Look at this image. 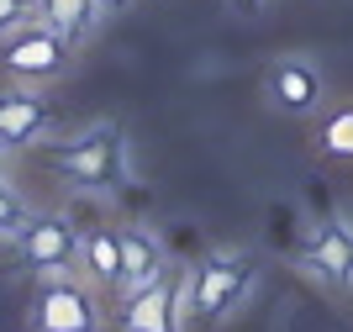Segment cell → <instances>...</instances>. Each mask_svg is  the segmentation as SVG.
I'll return each instance as SVG.
<instances>
[{
    "mask_svg": "<svg viewBox=\"0 0 353 332\" xmlns=\"http://www.w3.org/2000/svg\"><path fill=\"white\" fill-rule=\"evenodd\" d=\"M48 132V101L37 90H11L0 95V143L6 148H27L32 137Z\"/></svg>",
    "mask_w": 353,
    "mask_h": 332,
    "instance_id": "8",
    "label": "cell"
},
{
    "mask_svg": "<svg viewBox=\"0 0 353 332\" xmlns=\"http://www.w3.org/2000/svg\"><path fill=\"white\" fill-rule=\"evenodd\" d=\"M243 264L237 259H211L201 269H190V301H195V322H216L227 306L237 301V290H243Z\"/></svg>",
    "mask_w": 353,
    "mask_h": 332,
    "instance_id": "5",
    "label": "cell"
},
{
    "mask_svg": "<svg viewBox=\"0 0 353 332\" xmlns=\"http://www.w3.org/2000/svg\"><path fill=\"white\" fill-rule=\"evenodd\" d=\"M163 264H159V248L148 243L143 232H121V290L132 295V290H143L148 280H159Z\"/></svg>",
    "mask_w": 353,
    "mask_h": 332,
    "instance_id": "12",
    "label": "cell"
},
{
    "mask_svg": "<svg viewBox=\"0 0 353 332\" xmlns=\"http://www.w3.org/2000/svg\"><path fill=\"white\" fill-rule=\"evenodd\" d=\"M37 301H32V332H95L101 306L74 275H37Z\"/></svg>",
    "mask_w": 353,
    "mask_h": 332,
    "instance_id": "2",
    "label": "cell"
},
{
    "mask_svg": "<svg viewBox=\"0 0 353 332\" xmlns=\"http://www.w3.org/2000/svg\"><path fill=\"white\" fill-rule=\"evenodd\" d=\"M316 153L332 164H353V101L322 106V116H316Z\"/></svg>",
    "mask_w": 353,
    "mask_h": 332,
    "instance_id": "11",
    "label": "cell"
},
{
    "mask_svg": "<svg viewBox=\"0 0 353 332\" xmlns=\"http://www.w3.org/2000/svg\"><path fill=\"white\" fill-rule=\"evenodd\" d=\"M79 264L95 285H121V232L117 227H95L79 237Z\"/></svg>",
    "mask_w": 353,
    "mask_h": 332,
    "instance_id": "10",
    "label": "cell"
},
{
    "mask_svg": "<svg viewBox=\"0 0 353 332\" xmlns=\"http://www.w3.org/2000/svg\"><path fill=\"white\" fill-rule=\"evenodd\" d=\"M174 280L179 275H159V280H148L143 290H132L117 327L121 332H169V322H174Z\"/></svg>",
    "mask_w": 353,
    "mask_h": 332,
    "instance_id": "7",
    "label": "cell"
},
{
    "mask_svg": "<svg viewBox=\"0 0 353 332\" xmlns=\"http://www.w3.org/2000/svg\"><path fill=\"white\" fill-rule=\"evenodd\" d=\"M0 153H6V143H0Z\"/></svg>",
    "mask_w": 353,
    "mask_h": 332,
    "instance_id": "16",
    "label": "cell"
},
{
    "mask_svg": "<svg viewBox=\"0 0 353 332\" xmlns=\"http://www.w3.org/2000/svg\"><path fill=\"white\" fill-rule=\"evenodd\" d=\"M95 11H101V0H37V16H43L53 32H63L69 43H79V37L95 27Z\"/></svg>",
    "mask_w": 353,
    "mask_h": 332,
    "instance_id": "13",
    "label": "cell"
},
{
    "mask_svg": "<svg viewBox=\"0 0 353 332\" xmlns=\"http://www.w3.org/2000/svg\"><path fill=\"white\" fill-rule=\"evenodd\" d=\"M301 264H306L311 280H322V285H353V232L348 227L316 232V243H311V253Z\"/></svg>",
    "mask_w": 353,
    "mask_h": 332,
    "instance_id": "9",
    "label": "cell"
},
{
    "mask_svg": "<svg viewBox=\"0 0 353 332\" xmlns=\"http://www.w3.org/2000/svg\"><path fill=\"white\" fill-rule=\"evenodd\" d=\"M21 264L37 269V275H69L79 264V232L69 227L63 217H37L21 227Z\"/></svg>",
    "mask_w": 353,
    "mask_h": 332,
    "instance_id": "4",
    "label": "cell"
},
{
    "mask_svg": "<svg viewBox=\"0 0 353 332\" xmlns=\"http://www.w3.org/2000/svg\"><path fill=\"white\" fill-rule=\"evenodd\" d=\"M117 132H90V137H79V143L59 148V174L63 179H74V185H105L111 174H117Z\"/></svg>",
    "mask_w": 353,
    "mask_h": 332,
    "instance_id": "6",
    "label": "cell"
},
{
    "mask_svg": "<svg viewBox=\"0 0 353 332\" xmlns=\"http://www.w3.org/2000/svg\"><path fill=\"white\" fill-rule=\"evenodd\" d=\"M264 95L280 116H322L327 79L311 58H274V69L264 79Z\"/></svg>",
    "mask_w": 353,
    "mask_h": 332,
    "instance_id": "3",
    "label": "cell"
},
{
    "mask_svg": "<svg viewBox=\"0 0 353 332\" xmlns=\"http://www.w3.org/2000/svg\"><path fill=\"white\" fill-rule=\"evenodd\" d=\"M69 37L53 32L43 16H27L21 27L6 32V69H11L16 85H48V79H59L63 64H69Z\"/></svg>",
    "mask_w": 353,
    "mask_h": 332,
    "instance_id": "1",
    "label": "cell"
},
{
    "mask_svg": "<svg viewBox=\"0 0 353 332\" xmlns=\"http://www.w3.org/2000/svg\"><path fill=\"white\" fill-rule=\"evenodd\" d=\"M27 222H32V217L21 211V201L0 185V237H16V243H21V227H27Z\"/></svg>",
    "mask_w": 353,
    "mask_h": 332,
    "instance_id": "14",
    "label": "cell"
},
{
    "mask_svg": "<svg viewBox=\"0 0 353 332\" xmlns=\"http://www.w3.org/2000/svg\"><path fill=\"white\" fill-rule=\"evenodd\" d=\"M27 16H32V0H0V37L11 27H21Z\"/></svg>",
    "mask_w": 353,
    "mask_h": 332,
    "instance_id": "15",
    "label": "cell"
}]
</instances>
